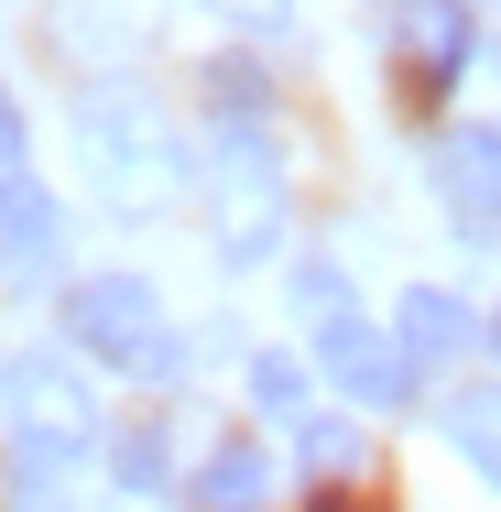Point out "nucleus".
Wrapping results in <instances>:
<instances>
[{"label": "nucleus", "instance_id": "2", "mask_svg": "<svg viewBox=\"0 0 501 512\" xmlns=\"http://www.w3.org/2000/svg\"><path fill=\"white\" fill-rule=\"evenodd\" d=\"M66 349L120 371V382H186V327L164 316V284L131 273V262L66 284Z\"/></svg>", "mask_w": 501, "mask_h": 512}, {"label": "nucleus", "instance_id": "11", "mask_svg": "<svg viewBox=\"0 0 501 512\" xmlns=\"http://www.w3.org/2000/svg\"><path fill=\"white\" fill-rule=\"evenodd\" d=\"M186 491H197V512H262L273 502V447H262V436H218Z\"/></svg>", "mask_w": 501, "mask_h": 512}, {"label": "nucleus", "instance_id": "5", "mask_svg": "<svg viewBox=\"0 0 501 512\" xmlns=\"http://www.w3.org/2000/svg\"><path fill=\"white\" fill-rule=\"evenodd\" d=\"M316 382H338L360 414H403L425 371L403 360V338H393V327H371V316L349 306V316H327V327H316Z\"/></svg>", "mask_w": 501, "mask_h": 512}, {"label": "nucleus", "instance_id": "15", "mask_svg": "<svg viewBox=\"0 0 501 512\" xmlns=\"http://www.w3.org/2000/svg\"><path fill=\"white\" fill-rule=\"evenodd\" d=\"M284 295H295V327H305V338H316L327 316H349V306H360V295H349V273H338L327 251H305L295 273H284Z\"/></svg>", "mask_w": 501, "mask_h": 512}, {"label": "nucleus", "instance_id": "20", "mask_svg": "<svg viewBox=\"0 0 501 512\" xmlns=\"http://www.w3.org/2000/svg\"><path fill=\"white\" fill-rule=\"evenodd\" d=\"M480 338H491V360H501V306H491V316H480Z\"/></svg>", "mask_w": 501, "mask_h": 512}, {"label": "nucleus", "instance_id": "18", "mask_svg": "<svg viewBox=\"0 0 501 512\" xmlns=\"http://www.w3.org/2000/svg\"><path fill=\"white\" fill-rule=\"evenodd\" d=\"M207 11H218L229 33H251V44H284V33H295V0H207Z\"/></svg>", "mask_w": 501, "mask_h": 512}, {"label": "nucleus", "instance_id": "6", "mask_svg": "<svg viewBox=\"0 0 501 512\" xmlns=\"http://www.w3.org/2000/svg\"><path fill=\"white\" fill-rule=\"evenodd\" d=\"M164 33V0H44V44L88 77H120L131 55H153Z\"/></svg>", "mask_w": 501, "mask_h": 512}, {"label": "nucleus", "instance_id": "16", "mask_svg": "<svg viewBox=\"0 0 501 512\" xmlns=\"http://www.w3.org/2000/svg\"><path fill=\"white\" fill-rule=\"evenodd\" d=\"M109 480H120V491H164V480H175L164 425H120V436H109Z\"/></svg>", "mask_w": 501, "mask_h": 512}, {"label": "nucleus", "instance_id": "1", "mask_svg": "<svg viewBox=\"0 0 501 512\" xmlns=\"http://www.w3.org/2000/svg\"><path fill=\"white\" fill-rule=\"evenodd\" d=\"M77 164H88V186H99L109 218H164V207H186V186H197V153H186L175 109L153 99V88H131V77H99L77 99Z\"/></svg>", "mask_w": 501, "mask_h": 512}, {"label": "nucleus", "instance_id": "12", "mask_svg": "<svg viewBox=\"0 0 501 512\" xmlns=\"http://www.w3.org/2000/svg\"><path fill=\"white\" fill-rule=\"evenodd\" d=\"M436 436L458 447L469 480H491V491H501V382H458V393L436 404Z\"/></svg>", "mask_w": 501, "mask_h": 512}, {"label": "nucleus", "instance_id": "4", "mask_svg": "<svg viewBox=\"0 0 501 512\" xmlns=\"http://www.w3.org/2000/svg\"><path fill=\"white\" fill-rule=\"evenodd\" d=\"M0 414H11V480H66L88 447H99V393L66 349H11L0 371Z\"/></svg>", "mask_w": 501, "mask_h": 512}, {"label": "nucleus", "instance_id": "17", "mask_svg": "<svg viewBox=\"0 0 501 512\" xmlns=\"http://www.w3.org/2000/svg\"><path fill=\"white\" fill-rule=\"evenodd\" d=\"M295 458H305V469H327V480L360 469V425H349V414H305V425H295Z\"/></svg>", "mask_w": 501, "mask_h": 512}, {"label": "nucleus", "instance_id": "14", "mask_svg": "<svg viewBox=\"0 0 501 512\" xmlns=\"http://www.w3.org/2000/svg\"><path fill=\"white\" fill-rule=\"evenodd\" d=\"M251 404L284 414V425H305V414H316V360H295V349H251Z\"/></svg>", "mask_w": 501, "mask_h": 512}, {"label": "nucleus", "instance_id": "10", "mask_svg": "<svg viewBox=\"0 0 501 512\" xmlns=\"http://www.w3.org/2000/svg\"><path fill=\"white\" fill-rule=\"evenodd\" d=\"M393 338H403L414 371H447V360L480 349V316H469V295H447V284H403L393 295Z\"/></svg>", "mask_w": 501, "mask_h": 512}, {"label": "nucleus", "instance_id": "21", "mask_svg": "<svg viewBox=\"0 0 501 512\" xmlns=\"http://www.w3.org/2000/svg\"><path fill=\"white\" fill-rule=\"evenodd\" d=\"M327 512H338V502H327Z\"/></svg>", "mask_w": 501, "mask_h": 512}, {"label": "nucleus", "instance_id": "19", "mask_svg": "<svg viewBox=\"0 0 501 512\" xmlns=\"http://www.w3.org/2000/svg\"><path fill=\"white\" fill-rule=\"evenodd\" d=\"M22 153H33V131H22V99L0 88V175H22Z\"/></svg>", "mask_w": 501, "mask_h": 512}, {"label": "nucleus", "instance_id": "13", "mask_svg": "<svg viewBox=\"0 0 501 512\" xmlns=\"http://www.w3.org/2000/svg\"><path fill=\"white\" fill-rule=\"evenodd\" d=\"M197 88H207V131H262V120H273V77H262L251 55H218Z\"/></svg>", "mask_w": 501, "mask_h": 512}, {"label": "nucleus", "instance_id": "7", "mask_svg": "<svg viewBox=\"0 0 501 512\" xmlns=\"http://www.w3.org/2000/svg\"><path fill=\"white\" fill-rule=\"evenodd\" d=\"M480 55V0H393V66L414 77V99H447Z\"/></svg>", "mask_w": 501, "mask_h": 512}, {"label": "nucleus", "instance_id": "8", "mask_svg": "<svg viewBox=\"0 0 501 512\" xmlns=\"http://www.w3.org/2000/svg\"><path fill=\"white\" fill-rule=\"evenodd\" d=\"M425 186H436V207H447L469 240H491V229H501V131H491V120H458V131H436V153H425Z\"/></svg>", "mask_w": 501, "mask_h": 512}, {"label": "nucleus", "instance_id": "3", "mask_svg": "<svg viewBox=\"0 0 501 512\" xmlns=\"http://www.w3.org/2000/svg\"><path fill=\"white\" fill-rule=\"evenodd\" d=\"M295 229V186H284V142L262 131H207V240L218 273H262Z\"/></svg>", "mask_w": 501, "mask_h": 512}, {"label": "nucleus", "instance_id": "9", "mask_svg": "<svg viewBox=\"0 0 501 512\" xmlns=\"http://www.w3.org/2000/svg\"><path fill=\"white\" fill-rule=\"evenodd\" d=\"M66 273V207L55 186H33V175H0V284H55Z\"/></svg>", "mask_w": 501, "mask_h": 512}]
</instances>
